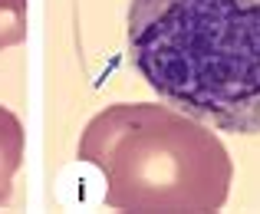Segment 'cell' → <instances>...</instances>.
Segmentation results:
<instances>
[{
  "label": "cell",
  "instance_id": "6da1fadb",
  "mask_svg": "<svg viewBox=\"0 0 260 214\" xmlns=\"http://www.w3.org/2000/svg\"><path fill=\"white\" fill-rule=\"evenodd\" d=\"M135 73L217 132L260 135V0H132Z\"/></svg>",
  "mask_w": 260,
  "mask_h": 214
},
{
  "label": "cell",
  "instance_id": "7a4b0ae2",
  "mask_svg": "<svg viewBox=\"0 0 260 214\" xmlns=\"http://www.w3.org/2000/svg\"><path fill=\"white\" fill-rule=\"evenodd\" d=\"M76 155L99 171L102 201L132 214L221 211L234 181V162L211 126L168 102L106 106L83 129Z\"/></svg>",
  "mask_w": 260,
  "mask_h": 214
},
{
  "label": "cell",
  "instance_id": "3957f363",
  "mask_svg": "<svg viewBox=\"0 0 260 214\" xmlns=\"http://www.w3.org/2000/svg\"><path fill=\"white\" fill-rule=\"evenodd\" d=\"M20 165H23V126L10 109L0 106V204L10 201Z\"/></svg>",
  "mask_w": 260,
  "mask_h": 214
},
{
  "label": "cell",
  "instance_id": "277c9868",
  "mask_svg": "<svg viewBox=\"0 0 260 214\" xmlns=\"http://www.w3.org/2000/svg\"><path fill=\"white\" fill-rule=\"evenodd\" d=\"M26 17L30 0H0V50H10L26 40Z\"/></svg>",
  "mask_w": 260,
  "mask_h": 214
}]
</instances>
